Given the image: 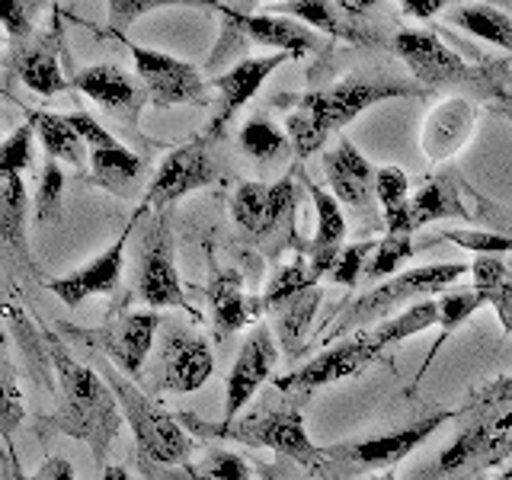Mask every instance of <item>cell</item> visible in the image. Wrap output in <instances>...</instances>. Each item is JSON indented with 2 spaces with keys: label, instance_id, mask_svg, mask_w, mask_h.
<instances>
[{
  "label": "cell",
  "instance_id": "cell-1",
  "mask_svg": "<svg viewBox=\"0 0 512 480\" xmlns=\"http://www.w3.org/2000/svg\"><path fill=\"white\" fill-rule=\"evenodd\" d=\"M304 404L308 400L298 394L282 391L279 384L256 397L250 413H240L234 420H202L196 413H180V423L196 439H215V442H237L247 448H269L279 458H292L304 471L314 477L327 474L324 448L314 445L304 429Z\"/></svg>",
  "mask_w": 512,
  "mask_h": 480
},
{
  "label": "cell",
  "instance_id": "cell-2",
  "mask_svg": "<svg viewBox=\"0 0 512 480\" xmlns=\"http://www.w3.org/2000/svg\"><path fill=\"white\" fill-rule=\"evenodd\" d=\"M420 87L404 84V80L365 74L356 71L343 80H336L327 90H308V93H276L272 106L285 112V135L292 141L298 157H311L327 144L333 132L346 128L365 109L375 103L394 100V96H413Z\"/></svg>",
  "mask_w": 512,
  "mask_h": 480
},
{
  "label": "cell",
  "instance_id": "cell-3",
  "mask_svg": "<svg viewBox=\"0 0 512 480\" xmlns=\"http://www.w3.org/2000/svg\"><path fill=\"white\" fill-rule=\"evenodd\" d=\"M45 346L48 356H52L61 404L52 416H45L42 426L61 432V436H71L77 442H87L93 458L103 468V458L125 420L119 397L109 388V381L100 375V368L80 362L71 352V346L61 343L58 333H45Z\"/></svg>",
  "mask_w": 512,
  "mask_h": 480
},
{
  "label": "cell",
  "instance_id": "cell-4",
  "mask_svg": "<svg viewBox=\"0 0 512 480\" xmlns=\"http://www.w3.org/2000/svg\"><path fill=\"white\" fill-rule=\"evenodd\" d=\"M458 436L429 468L432 480H471L512 458V375H503L455 410Z\"/></svg>",
  "mask_w": 512,
  "mask_h": 480
},
{
  "label": "cell",
  "instance_id": "cell-5",
  "mask_svg": "<svg viewBox=\"0 0 512 480\" xmlns=\"http://www.w3.org/2000/svg\"><path fill=\"white\" fill-rule=\"evenodd\" d=\"M100 375L109 381V388L116 391L119 407L128 420V429L135 436V452L141 471L148 468H173V464H186L189 455H196L199 439L180 423V416L160 410L151 404L148 394L135 388V381L125 372H119L109 359L100 362Z\"/></svg>",
  "mask_w": 512,
  "mask_h": 480
},
{
  "label": "cell",
  "instance_id": "cell-6",
  "mask_svg": "<svg viewBox=\"0 0 512 480\" xmlns=\"http://www.w3.org/2000/svg\"><path fill=\"white\" fill-rule=\"evenodd\" d=\"M464 272H471L468 263H432V266H416L407 272H397V276L375 285L372 292L349 298L343 308L330 317L324 343L372 324V320H388L397 308H404L410 301L442 295L448 285H455L464 276Z\"/></svg>",
  "mask_w": 512,
  "mask_h": 480
},
{
  "label": "cell",
  "instance_id": "cell-7",
  "mask_svg": "<svg viewBox=\"0 0 512 480\" xmlns=\"http://www.w3.org/2000/svg\"><path fill=\"white\" fill-rule=\"evenodd\" d=\"M448 420H455L452 410H442L436 416H426V420H416L388 436H375V439H362V442H340L324 448L327 458V474L324 480H343V477H356L365 471H388L394 464H400L407 455H413L432 432L445 426Z\"/></svg>",
  "mask_w": 512,
  "mask_h": 480
},
{
  "label": "cell",
  "instance_id": "cell-8",
  "mask_svg": "<svg viewBox=\"0 0 512 480\" xmlns=\"http://www.w3.org/2000/svg\"><path fill=\"white\" fill-rule=\"evenodd\" d=\"M160 327L157 311H132L128 304H116L100 327L77 330V340L87 343L96 356L109 359L128 378H138L144 362L151 356L154 333Z\"/></svg>",
  "mask_w": 512,
  "mask_h": 480
},
{
  "label": "cell",
  "instance_id": "cell-9",
  "mask_svg": "<svg viewBox=\"0 0 512 480\" xmlns=\"http://www.w3.org/2000/svg\"><path fill=\"white\" fill-rule=\"evenodd\" d=\"M135 295L148 304L151 311L160 308H183L192 317V304L186 301L180 269L173 256V231L167 218H151L138 240V276H135Z\"/></svg>",
  "mask_w": 512,
  "mask_h": 480
},
{
  "label": "cell",
  "instance_id": "cell-10",
  "mask_svg": "<svg viewBox=\"0 0 512 480\" xmlns=\"http://www.w3.org/2000/svg\"><path fill=\"white\" fill-rule=\"evenodd\" d=\"M384 356H388V349H384V343L375 336V330H359V333L346 336L343 343L327 346L320 356L308 359L301 368H295L288 378H276L272 384H279L282 391L298 394V397L308 400L314 391L359 375V372H365L368 365H375Z\"/></svg>",
  "mask_w": 512,
  "mask_h": 480
},
{
  "label": "cell",
  "instance_id": "cell-11",
  "mask_svg": "<svg viewBox=\"0 0 512 480\" xmlns=\"http://www.w3.org/2000/svg\"><path fill=\"white\" fill-rule=\"evenodd\" d=\"M394 52L420 80V87L436 90L452 84H484V71L471 68L429 29H400L394 36Z\"/></svg>",
  "mask_w": 512,
  "mask_h": 480
},
{
  "label": "cell",
  "instance_id": "cell-12",
  "mask_svg": "<svg viewBox=\"0 0 512 480\" xmlns=\"http://www.w3.org/2000/svg\"><path fill=\"white\" fill-rule=\"evenodd\" d=\"M128 52L135 58V74L148 87L154 106H205L208 103V80L192 68L189 61H180L157 48H144L128 42Z\"/></svg>",
  "mask_w": 512,
  "mask_h": 480
},
{
  "label": "cell",
  "instance_id": "cell-13",
  "mask_svg": "<svg viewBox=\"0 0 512 480\" xmlns=\"http://www.w3.org/2000/svg\"><path fill=\"white\" fill-rule=\"evenodd\" d=\"M215 180L218 167L212 151H208V138H192L160 160L154 180L144 192V205L154 208V212H167L173 202H180L202 186H212Z\"/></svg>",
  "mask_w": 512,
  "mask_h": 480
},
{
  "label": "cell",
  "instance_id": "cell-14",
  "mask_svg": "<svg viewBox=\"0 0 512 480\" xmlns=\"http://www.w3.org/2000/svg\"><path fill=\"white\" fill-rule=\"evenodd\" d=\"M215 352L202 333L183 324H167L157 356V388L167 394H192L212 378Z\"/></svg>",
  "mask_w": 512,
  "mask_h": 480
},
{
  "label": "cell",
  "instance_id": "cell-15",
  "mask_svg": "<svg viewBox=\"0 0 512 480\" xmlns=\"http://www.w3.org/2000/svg\"><path fill=\"white\" fill-rule=\"evenodd\" d=\"M276 362H279L276 333L263 324H256L247 333V340L240 343L237 359L231 365L228 378H224V416L221 420H234V416L244 413V407L256 397V391L269 381Z\"/></svg>",
  "mask_w": 512,
  "mask_h": 480
},
{
  "label": "cell",
  "instance_id": "cell-16",
  "mask_svg": "<svg viewBox=\"0 0 512 480\" xmlns=\"http://www.w3.org/2000/svg\"><path fill=\"white\" fill-rule=\"evenodd\" d=\"M68 116H71L74 128L80 132V138L87 141L93 180L100 183L103 189L119 192V196H122L125 186H132L138 176H141L144 160L135 151H128L122 141L112 138L109 128L103 122H96L90 112L74 109V112H68Z\"/></svg>",
  "mask_w": 512,
  "mask_h": 480
},
{
  "label": "cell",
  "instance_id": "cell-17",
  "mask_svg": "<svg viewBox=\"0 0 512 480\" xmlns=\"http://www.w3.org/2000/svg\"><path fill=\"white\" fill-rule=\"evenodd\" d=\"M295 212V186L292 180H279V183H240L231 196V215L240 224V231L256 237V240H269L272 234H279Z\"/></svg>",
  "mask_w": 512,
  "mask_h": 480
},
{
  "label": "cell",
  "instance_id": "cell-18",
  "mask_svg": "<svg viewBox=\"0 0 512 480\" xmlns=\"http://www.w3.org/2000/svg\"><path fill=\"white\" fill-rule=\"evenodd\" d=\"M148 212V205H141L132 224H138V218ZM132 224L116 237V244L106 247L100 256H93L90 263H84L80 269H71L68 276H58L48 282V292H55L68 308H77L93 295H109L116 292L122 282V269H125V247H128V234H132Z\"/></svg>",
  "mask_w": 512,
  "mask_h": 480
},
{
  "label": "cell",
  "instance_id": "cell-19",
  "mask_svg": "<svg viewBox=\"0 0 512 480\" xmlns=\"http://www.w3.org/2000/svg\"><path fill=\"white\" fill-rule=\"evenodd\" d=\"M71 87L90 96L96 106L112 112V116L128 128L138 125L144 103L151 100V93L141 84V77H132L128 71L116 68V64H90V68L74 74Z\"/></svg>",
  "mask_w": 512,
  "mask_h": 480
},
{
  "label": "cell",
  "instance_id": "cell-20",
  "mask_svg": "<svg viewBox=\"0 0 512 480\" xmlns=\"http://www.w3.org/2000/svg\"><path fill=\"white\" fill-rule=\"evenodd\" d=\"M221 20H228L240 29V36L256 42V45H269L276 52H285L292 58H308L324 52L327 42L317 36L311 26H304L298 20H288V16L276 13H244L234 7H218Z\"/></svg>",
  "mask_w": 512,
  "mask_h": 480
},
{
  "label": "cell",
  "instance_id": "cell-21",
  "mask_svg": "<svg viewBox=\"0 0 512 480\" xmlns=\"http://www.w3.org/2000/svg\"><path fill=\"white\" fill-rule=\"evenodd\" d=\"M288 58H292V55H285V52H272V55H263V58H247V61L234 64V68H228L224 74L208 80V87L218 90V112H215V122H212V132H208V138H218L234 112L244 109L253 96L260 93V87L266 84V77L276 68H282Z\"/></svg>",
  "mask_w": 512,
  "mask_h": 480
},
{
  "label": "cell",
  "instance_id": "cell-22",
  "mask_svg": "<svg viewBox=\"0 0 512 480\" xmlns=\"http://www.w3.org/2000/svg\"><path fill=\"white\" fill-rule=\"evenodd\" d=\"M205 298L212 308L218 336L260 324V317L266 314V301L244 292V272L240 269H215V276L205 282Z\"/></svg>",
  "mask_w": 512,
  "mask_h": 480
},
{
  "label": "cell",
  "instance_id": "cell-23",
  "mask_svg": "<svg viewBox=\"0 0 512 480\" xmlns=\"http://www.w3.org/2000/svg\"><path fill=\"white\" fill-rule=\"evenodd\" d=\"M324 176L333 196L343 205H352L356 212H368L372 199H378V170L349 141H340L324 154Z\"/></svg>",
  "mask_w": 512,
  "mask_h": 480
},
{
  "label": "cell",
  "instance_id": "cell-24",
  "mask_svg": "<svg viewBox=\"0 0 512 480\" xmlns=\"http://www.w3.org/2000/svg\"><path fill=\"white\" fill-rule=\"evenodd\" d=\"M266 13L288 16V20H298L304 26H311L314 32H327L333 39L343 42H372V32H368L356 16H349L336 0H279V4H269Z\"/></svg>",
  "mask_w": 512,
  "mask_h": 480
},
{
  "label": "cell",
  "instance_id": "cell-25",
  "mask_svg": "<svg viewBox=\"0 0 512 480\" xmlns=\"http://www.w3.org/2000/svg\"><path fill=\"white\" fill-rule=\"evenodd\" d=\"M474 128V106L468 100H445L439 103L436 109L426 116V125H423V151L432 164H439V160H448L455 151H461V144L468 141Z\"/></svg>",
  "mask_w": 512,
  "mask_h": 480
},
{
  "label": "cell",
  "instance_id": "cell-26",
  "mask_svg": "<svg viewBox=\"0 0 512 480\" xmlns=\"http://www.w3.org/2000/svg\"><path fill=\"white\" fill-rule=\"evenodd\" d=\"M308 192L317 208V234L308 247V263L317 272V279H324L330 276L333 260L346 247V218H343L340 199H336L333 192L320 189L317 183H308Z\"/></svg>",
  "mask_w": 512,
  "mask_h": 480
},
{
  "label": "cell",
  "instance_id": "cell-27",
  "mask_svg": "<svg viewBox=\"0 0 512 480\" xmlns=\"http://www.w3.org/2000/svg\"><path fill=\"white\" fill-rule=\"evenodd\" d=\"M16 71H20L23 84L39 96H58L61 90H68L71 84L61 74V61H58V32L48 29L45 36L26 45L20 58H16Z\"/></svg>",
  "mask_w": 512,
  "mask_h": 480
},
{
  "label": "cell",
  "instance_id": "cell-28",
  "mask_svg": "<svg viewBox=\"0 0 512 480\" xmlns=\"http://www.w3.org/2000/svg\"><path fill=\"white\" fill-rule=\"evenodd\" d=\"M320 298H324V292H320V285H314V288H308V292H301V295L288 298L282 304H272L269 308L272 327H276V336H279V346L288 359L301 356L304 340H308V327H311V320L320 308Z\"/></svg>",
  "mask_w": 512,
  "mask_h": 480
},
{
  "label": "cell",
  "instance_id": "cell-29",
  "mask_svg": "<svg viewBox=\"0 0 512 480\" xmlns=\"http://www.w3.org/2000/svg\"><path fill=\"white\" fill-rule=\"evenodd\" d=\"M29 122L36 128V138L45 148V157L58 160V164L64 160V164H71L77 170L90 160L87 141L80 138L71 116H58V112H29Z\"/></svg>",
  "mask_w": 512,
  "mask_h": 480
},
{
  "label": "cell",
  "instance_id": "cell-30",
  "mask_svg": "<svg viewBox=\"0 0 512 480\" xmlns=\"http://www.w3.org/2000/svg\"><path fill=\"white\" fill-rule=\"evenodd\" d=\"M151 480H250L247 461L231 448H212L199 461L173 464V468H148Z\"/></svg>",
  "mask_w": 512,
  "mask_h": 480
},
{
  "label": "cell",
  "instance_id": "cell-31",
  "mask_svg": "<svg viewBox=\"0 0 512 480\" xmlns=\"http://www.w3.org/2000/svg\"><path fill=\"white\" fill-rule=\"evenodd\" d=\"M0 240L29 260L26 250V183L23 173L0 170Z\"/></svg>",
  "mask_w": 512,
  "mask_h": 480
},
{
  "label": "cell",
  "instance_id": "cell-32",
  "mask_svg": "<svg viewBox=\"0 0 512 480\" xmlns=\"http://www.w3.org/2000/svg\"><path fill=\"white\" fill-rule=\"evenodd\" d=\"M464 218L471 221V212L464 208L452 176H432L413 196V228H423L429 221Z\"/></svg>",
  "mask_w": 512,
  "mask_h": 480
},
{
  "label": "cell",
  "instance_id": "cell-33",
  "mask_svg": "<svg viewBox=\"0 0 512 480\" xmlns=\"http://www.w3.org/2000/svg\"><path fill=\"white\" fill-rule=\"evenodd\" d=\"M474 272V288L480 292L490 308L500 317V327L506 336H512V282H509V269L500 256H477L471 263Z\"/></svg>",
  "mask_w": 512,
  "mask_h": 480
},
{
  "label": "cell",
  "instance_id": "cell-34",
  "mask_svg": "<svg viewBox=\"0 0 512 480\" xmlns=\"http://www.w3.org/2000/svg\"><path fill=\"white\" fill-rule=\"evenodd\" d=\"M378 202L384 208V228L388 234H413V199H410V180L400 167H381L378 170Z\"/></svg>",
  "mask_w": 512,
  "mask_h": 480
},
{
  "label": "cell",
  "instance_id": "cell-35",
  "mask_svg": "<svg viewBox=\"0 0 512 480\" xmlns=\"http://www.w3.org/2000/svg\"><path fill=\"white\" fill-rule=\"evenodd\" d=\"M448 23L471 32V36L484 39L490 45H500L512 52V13L490 7V4H464L448 13Z\"/></svg>",
  "mask_w": 512,
  "mask_h": 480
},
{
  "label": "cell",
  "instance_id": "cell-36",
  "mask_svg": "<svg viewBox=\"0 0 512 480\" xmlns=\"http://www.w3.org/2000/svg\"><path fill=\"white\" fill-rule=\"evenodd\" d=\"M436 324H439V304L436 301H413L410 308L400 311L397 317L381 320V327H375V336L384 343V349H394L397 343L410 340L416 333H426Z\"/></svg>",
  "mask_w": 512,
  "mask_h": 480
},
{
  "label": "cell",
  "instance_id": "cell-37",
  "mask_svg": "<svg viewBox=\"0 0 512 480\" xmlns=\"http://www.w3.org/2000/svg\"><path fill=\"white\" fill-rule=\"evenodd\" d=\"M436 304H439V327H442V340H445V336H452L461 324H468V320L474 317V311L480 308V304H487V301L480 298L477 288H455V292H442ZM442 340H439V343H432V352H429L426 365H429L432 356L439 352ZM426 365H423V372H426ZM423 372H420V375H423Z\"/></svg>",
  "mask_w": 512,
  "mask_h": 480
},
{
  "label": "cell",
  "instance_id": "cell-38",
  "mask_svg": "<svg viewBox=\"0 0 512 480\" xmlns=\"http://www.w3.org/2000/svg\"><path fill=\"white\" fill-rule=\"evenodd\" d=\"M320 279H317V272L311 269L308 263V256H295L292 263L282 266L276 276L269 279L266 285V292H263V301H266V311L272 308V304H282L288 298H295L301 292H308V288H314Z\"/></svg>",
  "mask_w": 512,
  "mask_h": 480
},
{
  "label": "cell",
  "instance_id": "cell-39",
  "mask_svg": "<svg viewBox=\"0 0 512 480\" xmlns=\"http://www.w3.org/2000/svg\"><path fill=\"white\" fill-rule=\"evenodd\" d=\"M413 253L416 250H413L410 234H384L372 250V260H368V266H365V279L381 282L388 276H397L400 266H404Z\"/></svg>",
  "mask_w": 512,
  "mask_h": 480
},
{
  "label": "cell",
  "instance_id": "cell-40",
  "mask_svg": "<svg viewBox=\"0 0 512 480\" xmlns=\"http://www.w3.org/2000/svg\"><path fill=\"white\" fill-rule=\"evenodd\" d=\"M237 141L253 160H272V157L282 154L285 144H292V141H288V135H282L269 119H250L244 128H240Z\"/></svg>",
  "mask_w": 512,
  "mask_h": 480
},
{
  "label": "cell",
  "instance_id": "cell-41",
  "mask_svg": "<svg viewBox=\"0 0 512 480\" xmlns=\"http://www.w3.org/2000/svg\"><path fill=\"white\" fill-rule=\"evenodd\" d=\"M160 7H215L212 0H109V26L112 32H125L144 13Z\"/></svg>",
  "mask_w": 512,
  "mask_h": 480
},
{
  "label": "cell",
  "instance_id": "cell-42",
  "mask_svg": "<svg viewBox=\"0 0 512 480\" xmlns=\"http://www.w3.org/2000/svg\"><path fill=\"white\" fill-rule=\"evenodd\" d=\"M372 250H375L372 240H362V244H346L340 250V256L333 260L327 279H333L336 285H343V288H356L359 279H365V266H368V260H372Z\"/></svg>",
  "mask_w": 512,
  "mask_h": 480
},
{
  "label": "cell",
  "instance_id": "cell-43",
  "mask_svg": "<svg viewBox=\"0 0 512 480\" xmlns=\"http://www.w3.org/2000/svg\"><path fill=\"white\" fill-rule=\"evenodd\" d=\"M61 192H64V173L58 167V160L45 157L39 173V192H36V221H48L58 215Z\"/></svg>",
  "mask_w": 512,
  "mask_h": 480
},
{
  "label": "cell",
  "instance_id": "cell-44",
  "mask_svg": "<svg viewBox=\"0 0 512 480\" xmlns=\"http://www.w3.org/2000/svg\"><path fill=\"white\" fill-rule=\"evenodd\" d=\"M48 0H0V10H4V29L10 39H29L32 26H36L39 10Z\"/></svg>",
  "mask_w": 512,
  "mask_h": 480
},
{
  "label": "cell",
  "instance_id": "cell-45",
  "mask_svg": "<svg viewBox=\"0 0 512 480\" xmlns=\"http://www.w3.org/2000/svg\"><path fill=\"white\" fill-rule=\"evenodd\" d=\"M32 144H36V128H32V122H26L0 148V170L23 173L26 167H32Z\"/></svg>",
  "mask_w": 512,
  "mask_h": 480
},
{
  "label": "cell",
  "instance_id": "cell-46",
  "mask_svg": "<svg viewBox=\"0 0 512 480\" xmlns=\"http://www.w3.org/2000/svg\"><path fill=\"white\" fill-rule=\"evenodd\" d=\"M445 240H452L461 250H474L477 256H500L512 253V237L490 234V231H445Z\"/></svg>",
  "mask_w": 512,
  "mask_h": 480
},
{
  "label": "cell",
  "instance_id": "cell-47",
  "mask_svg": "<svg viewBox=\"0 0 512 480\" xmlns=\"http://www.w3.org/2000/svg\"><path fill=\"white\" fill-rule=\"evenodd\" d=\"M26 420V404L20 394V384H16V375L10 362H4V400H0V426H4V439L10 442L16 426Z\"/></svg>",
  "mask_w": 512,
  "mask_h": 480
},
{
  "label": "cell",
  "instance_id": "cell-48",
  "mask_svg": "<svg viewBox=\"0 0 512 480\" xmlns=\"http://www.w3.org/2000/svg\"><path fill=\"white\" fill-rule=\"evenodd\" d=\"M16 480H74V464L68 458H45L36 474H20Z\"/></svg>",
  "mask_w": 512,
  "mask_h": 480
},
{
  "label": "cell",
  "instance_id": "cell-49",
  "mask_svg": "<svg viewBox=\"0 0 512 480\" xmlns=\"http://www.w3.org/2000/svg\"><path fill=\"white\" fill-rule=\"evenodd\" d=\"M400 7L416 16V20H429V16H436L445 7V0H400Z\"/></svg>",
  "mask_w": 512,
  "mask_h": 480
},
{
  "label": "cell",
  "instance_id": "cell-50",
  "mask_svg": "<svg viewBox=\"0 0 512 480\" xmlns=\"http://www.w3.org/2000/svg\"><path fill=\"white\" fill-rule=\"evenodd\" d=\"M336 4H340L349 16H356V20H359V16H365L368 10L378 4V0H336Z\"/></svg>",
  "mask_w": 512,
  "mask_h": 480
},
{
  "label": "cell",
  "instance_id": "cell-51",
  "mask_svg": "<svg viewBox=\"0 0 512 480\" xmlns=\"http://www.w3.org/2000/svg\"><path fill=\"white\" fill-rule=\"evenodd\" d=\"M100 480H132V474H128L125 468H119V464H109V468H103Z\"/></svg>",
  "mask_w": 512,
  "mask_h": 480
},
{
  "label": "cell",
  "instance_id": "cell-52",
  "mask_svg": "<svg viewBox=\"0 0 512 480\" xmlns=\"http://www.w3.org/2000/svg\"><path fill=\"white\" fill-rule=\"evenodd\" d=\"M256 471H260L266 480H282V477H279V471L272 468V464H256Z\"/></svg>",
  "mask_w": 512,
  "mask_h": 480
},
{
  "label": "cell",
  "instance_id": "cell-53",
  "mask_svg": "<svg viewBox=\"0 0 512 480\" xmlns=\"http://www.w3.org/2000/svg\"><path fill=\"white\" fill-rule=\"evenodd\" d=\"M496 480H512V468H506V471H503L500 477H496Z\"/></svg>",
  "mask_w": 512,
  "mask_h": 480
},
{
  "label": "cell",
  "instance_id": "cell-54",
  "mask_svg": "<svg viewBox=\"0 0 512 480\" xmlns=\"http://www.w3.org/2000/svg\"><path fill=\"white\" fill-rule=\"evenodd\" d=\"M378 480H397V477H394V474H388V471H384V474H381Z\"/></svg>",
  "mask_w": 512,
  "mask_h": 480
},
{
  "label": "cell",
  "instance_id": "cell-55",
  "mask_svg": "<svg viewBox=\"0 0 512 480\" xmlns=\"http://www.w3.org/2000/svg\"><path fill=\"white\" fill-rule=\"evenodd\" d=\"M506 112H509V116H512V103H509V106H506Z\"/></svg>",
  "mask_w": 512,
  "mask_h": 480
},
{
  "label": "cell",
  "instance_id": "cell-56",
  "mask_svg": "<svg viewBox=\"0 0 512 480\" xmlns=\"http://www.w3.org/2000/svg\"><path fill=\"white\" fill-rule=\"evenodd\" d=\"M228 4H231V0H228Z\"/></svg>",
  "mask_w": 512,
  "mask_h": 480
},
{
  "label": "cell",
  "instance_id": "cell-57",
  "mask_svg": "<svg viewBox=\"0 0 512 480\" xmlns=\"http://www.w3.org/2000/svg\"><path fill=\"white\" fill-rule=\"evenodd\" d=\"M266 4H269V0H266Z\"/></svg>",
  "mask_w": 512,
  "mask_h": 480
}]
</instances>
